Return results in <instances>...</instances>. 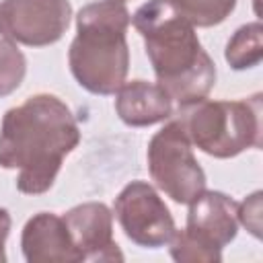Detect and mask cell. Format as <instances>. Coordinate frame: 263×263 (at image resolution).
Listing matches in <instances>:
<instances>
[{
    "label": "cell",
    "instance_id": "1",
    "mask_svg": "<svg viewBox=\"0 0 263 263\" xmlns=\"http://www.w3.org/2000/svg\"><path fill=\"white\" fill-rule=\"evenodd\" d=\"M78 142L80 129L66 103L53 95H35L8 109L2 119L0 166L18 168L16 189L39 195L53 185Z\"/></svg>",
    "mask_w": 263,
    "mask_h": 263
},
{
    "label": "cell",
    "instance_id": "2",
    "mask_svg": "<svg viewBox=\"0 0 263 263\" xmlns=\"http://www.w3.org/2000/svg\"><path fill=\"white\" fill-rule=\"evenodd\" d=\"M158 86L179 107L208 97L216 84V66L203 51L195 27L181 18L168 0H150L134 14Z\"/></svg>",
    "mask_w": 263,
    "mask_h": 263
},
{
    "label": "cell",
    "instance_id": "3",
    "mask_svg": "<svg viewBox=\"0 0 263 263\" xmlns=\"http://www.w3.org/2000/svg\"><path fill=\"white\" fill-rule=\"evenodd\" d=\"M129 12L121 0H97L80 8L76 37L68 51L72 76L92 95H113L125 82Z\"/></svg>",
    "mask_w": 263,
    "mask_h": 263
},
{
    "label": "cell",
    "instance_id": "4",
    "mask_svg": "<svg viewBox=\"0 0 263 263\" xmlns=\"http://www.w3.org/2000/svg\"><path fill=\"white\" fill-rule=\"evenodd\" d=\"M191 146L216 158H232L261 146V97L240 101H197L179 107Z\"/></svg>",
    "mask_w": 263,
    "mask_h": 263
},
{
    "label": "cell",
    "instance_id": "5",
    "mask_svg": "<svg viewBox=\"0 0 263 263\" xmlns=\"http://www.w3.org/2000/svg\"><path fill=\"white\" fill-rule=\"evenodd\" d=\"M185 230H175L171 257L179 263H218L238 232V203L220 191H201L191 203Z\"/></svg>",
    "mask_w": 263,
    "mask_h": 263
},
{
    "label": "cell",
    "instance_id": "6",
    "mask_svg": "<svg viewBox=\"0 0 263 263\" xmlns=\"http://www.w3.org/2000/svg\"><path fill=\"white\" fill-rule=\"evenodd\" d=\"M148 171L158 189L177 203H191L205 189V173L193 156L191 142L177 117L152 136Z\"/></svg>",
    "mask_w": 263,
    "mask_h": 263
},
{
    "label": "cell",
    "instance_id": "7",
    "mask_svg": "<svg viewBox=\"0 0 263 263\" xmlns=\"http://www.w3.org/2000/svg\"><path fill=\"white\" fill-rule=\"evenodd\" d=\"M113 212L125 236L146 249L168 245L177 230L168 208L146 181H132L125 185L115 199Z\"/></svg>",
    "mask_w": 263,
    "mask_h": 263
},
{
    "label": "cell",
    "instance_id": "8",
    "mask_svg": "<svg viewBox=\"0 0 263 263\" xmlns=\"http://www.w3.org/2000/svg\"><path fill=\"white\" fill-rule=\"evenodd\" d=\"M70 16L68 0H2L0 35L29 47L51 45L66 33Z\"/></svg>",
    "mask_w": 263,
    "mask_h": 263
},
{
    "label": "cell",
    "instance_id": "9",
    "mask_svg": "<svg viewBox=\"0 0 263 263\" xmlns=\"http://www.w3.org/2000/svg\"><path fill=\"white\" fill-rule=\"evenodd\" d=\"M62 218L82 261H123L113 238V214L105 203H80Z\"/></svg>",
    "mask_w": 263,
    "mask_h": 263
},
{
    "label": "cell",
    "instance_id": "10",
    "mask_svg": "<svg viewBox=\"0 0 263 263\" xmlns=\"http://www.w3.org/2000/svg\"><path fill=\"white\" fill-rule=\"evenodd\" d=\"M23 255L29 263H78L82 261L62 216L41 212L33 216L21 236Z\"/></svg>",
    "mask_w": 263,
    "mask_h": 263
},
{
    "label": "cell",
    "instance_id": "11",
    "mask_svg": "<svg viewBox=\"0 0 263 263\" xmlns=\"http://www.w3.org/2000/svg\"><path fill=\"white\" fill-rule=\"evenodd\" d=\"M115 111L123 123L144 127L168 119L173 115V101L158 84L132 80L117 88Z\"/></svg>",
    "mask_w": 263,
    "mask_h": 263
},
{
    "label": "cell",
    "instance_id": "12",
    "mask_svg": "<svg viewBox=\"0 0 263 263\" xmlns=\"http://www.w3.org/2000/svg\"><path fill=\"white\" fill-rule=\"evenodd\" d=\"M263 58V29L261 23L240 27L226 45V62L234 70H247Z\"/></svg>",
    "mask_w": 263,
    "mask_h": 263
},
{
    "label": "cell",
    "instance_id": "13",
    "mask_svg": "<svg viewBox=\"0 0 263 263\" xmlns=\"http://www.w3.org/2000/svg\"><path fill=\"white\" fill-rule=\"evenodd\" d=\"M168 4L191 27H214L226 21L236 0H168Z\"/></svg>",
    "mask_w": 263,
    "mask_h": 263
},
{
    "label": "cell",
    "instance_id": "14",
    "mask_svg": "<svg viewBox=\"0 0 263 263\" xmlns=\"http://www.w3.org/2000/svg\"><path fill=\"white\" fill-rule=\"evenodd\" d=\"M27 72V62L21 49L8 41H0V97L10 95L12 90L18 88Z\"/></svg>",
    "mask_w": 263,
    "mask_h": 263
},
{
    "label": "cell",
    "instance_id": "15",
    "mask_svg": "<svg viewBox=\"0 0 263 263\" xmlns=\"http://www.w3.org/2000/svg\"><path fill=\"white\" fill-rule=\"evenodd\" d=\"M261 193H253L249 199L238 203V222H242L255 236H259V226H261Z\"/></svg>",
    "mask_w": 263,
    "mask_h": 263
},
{
    "label": "cell",
    "instance_id": "16",
    "mask_svg": "<svg viewBox=\"0 0 263 263\" xmlns=\"http://www.w3.org/2000/svg\"><path fill=\"white\" fill-rule=\"evenodd\" d=\"M8 230H10V214H8L4 208H0V263H4V261H6L4 242H6Z\"/></svg>",
    "mask_w": 263,
    "mask_h": 263
},
{
    "label": "cell",
    "instance_id": "17",
    "mask_svg": "<svg viewBox=\"0 0 263 263\" xmlns=\"http://www.w3.org/2000/svg\"><path fill=\"white\" fill-rule=\"evenodd\" d=\"M121 2H125V0H121Z\"/></svg>",
    "mask_w": 263,
    "mask_h": 263
}]
</instances>
